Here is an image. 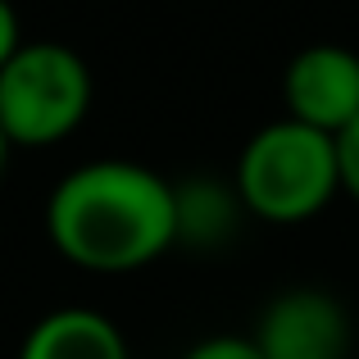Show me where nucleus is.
Wrapping results in <instances>:
<instances>
[{
	"mask_svg": "<svg viewBox=\"0 0 359 359\" xmlns=\"http://www.w3.org/2000/svg\"><path fill=\"white\" fill-rule=\"evenodd\" d=\"M46 237L82 273L123 278L182 241V201L164 173L137 159H87L46 196Z\"/></svg>",
	"mask_w": 359,
	"mask_h": 359,
	"instance_id": "f257e3e1",
	"label": "nucleus"
},
{
	"mask_svg": "<svg viewBox=\"0 0 359 359\" xmlns=\"http://www.w3.org/2000/svg\"><path fill=\"white\" fill-rule=\"evenodd\" d=\"M237 201L264 223H305L341 191L337 137L296 118H273L237 155Z\"/></svg>",
	"mask_w": 359,
	"mask_h": 359,
	"instance_id": "f03ea898",
	"label": "nucleus"
},
{
	"mask_svg": "<svg viewBox=\"0 0 359 359\" xmlns=\"http://www.w3.org/2000/svg\"><path fill=\"white\" fill-rule=\"evenodd\" d=\"M96 96L91 69L64 41H23L0 69V132L9 146H55L82 128Z\"/></svg>",
	"mask_w": 359,
	"mask_h": 359,
	"instance_id": "7ed1b4c3",
	"label": "nucleus"
},
{
	"mask_svg": "<svg viewBox=\"0 0 359 359\" xmlns=\"http://www.w3.org/2000/svg\"><path fill=\"white\" fill-rule=\"evenodd\" d=\"M282 105L287 118L341 137L359 118V50L341 41H309L296 50L282 73Z\"/></svg>",
	"mask_w": 359,
	"mask_h": 359,
	"instance_id": "20e7f679",
	"label": "nucleus"
},
{
	"mask_svg": "<svg viewBox=\"0 0 359 359\" xmlns=\"http://www.w3.org/2000/svg\"><path fill=\"white\" fill-rule=\"evenodd\" d=\"M264 359H341L346 355V309L327 291L291 287L273 296L255 327Z\"/></svg>",
	"mask_w": 359,
	"mask_h": 359,
	"instance_id": "39448f33",
	"label": "nucleus"
},
{
	"mask_svg": "<svg viewBox=\"0 0 359 359\" xmlns=\"http://www.w3.org/2000/svg\"><path fill=\"white\" fill-rule=\"evenodd\" d=\"M18 359H128V341L109 314L87 305H64L27 327Z\"/></svg>",
	"mask_w": 359,
	"mask_h": 359,
	"instance_id": "423d86ee",
	"label": "nucleus"
},
{
	"mask_svg": "<svg viewBox=\"0 0 359 359\" xmlns=\"http://www.w3.org/2000/svg\"><path fill=\"white\" fill-rule=\"evenodd\" d=\"M182 359H264V351H259V341H255V337L219 332V337H205V341H196Z\"/></svg>",
	"mask_w": 359,
	"mask_h": 359,
	"instance_id": "0eeeda50",
	"label": "nucleus"
},
{
	"mask_svg": "<svg viewBox=\"0 0 359 359\" xmlns=\"http://www.w3.org/2000/svg\"><path fill=\"white\" fill-rule=\"evenodd\" d=\"M337 168H341V191L359 201V118L337 137Z\"/></svg>",
	"mask_w": 359,
	"mask_h": 359,
	"instance_id": "6e6552de",
	"label": "nucleus"
},
{
	"mask_svg": "<svg viewBox=\"0 0 359 359\" xmlns=\"http://www.w3.org/2000/svg\"><path fill=\"white\" fill-rule=\"evenodd\" d=\"M27 36H23V23H18V9L9 5V0H0V69L9 64V55L23 46Z\"/></svg>",
	"mask_w": 359,
	"mask_h": 359,
	"instance_id": "1a4fd4ad",
	"label": "nucleus"
},
{
	"mask_svg": "<svg viewBox=\"0 0 359 359\" xmlns=\"http://www.w3.org/2000/svg\"><path fill=\"white\" fill-rule=\"evenodd\" d=\"M9 150H14V146H9V137L0 132V177H5V168H9Z\"/></svg>",
	"mask_w": 359,
	"mask_h": 359,
	"instance_id": "9d476101",
	"label": "nucleus"
}]
</instances>
